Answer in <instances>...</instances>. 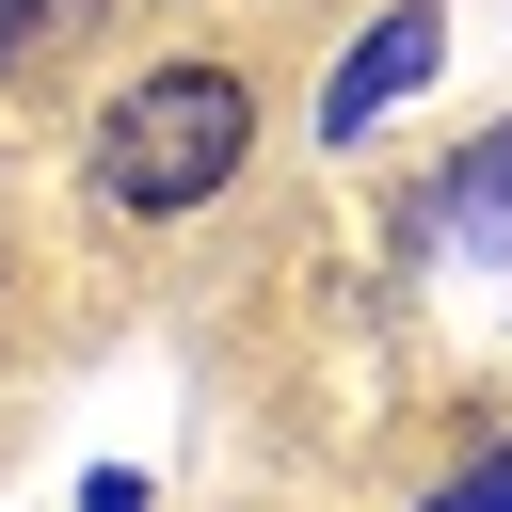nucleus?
I'll use <instances>...</instances> for the list:
<instances>
[{"label": "nucleus", "instance_id": "obj_1", "mask_svg": "<svg viewBox=\"0 0 512 512\" xmlns=\"http://www.w3.org/2000/svg\"><path fill=\"white\" fill-rule=\"evenodd\" d=\"M240 160H256V96H240L224 64H160V80L112 112V144H96V192H112V208H208Z\"/></svg>", "mask_w": 512, "mask_h": 512}, {"label": "nucleus", "instance_id": "obj_2", "mask_svg": "<svg viewBox=\"0 0 512 512\" xmlns=\"http://www.w3.org/2000/svg\"><path fill=\"white\" fill-rule=\"evenodd\" d=\"M448 64V16L432 0H400L384 32H352V64H336V96H320V128H384V96H416Z\"/></svg>", "mask_w": 512, "mask_h": 512}, {"label": "nucleus", "instance_id": "obj_3", "mask_svg": "<svg viewBox=\"0 0 512 512\" xmlns=\"http://www.w3.org/2000/svg\"><path fill=\"white\" fill-rule=\"evenodd\" d=\"M448 240H480V256H512V128L448 176Z\"/></svg>", "mask_w": 512, "mask_h": 512}, {"label": "nucleus", "instance_id": "obj_4", "mask_svg": "<svg viewBox=\"0 0 512 512\" xmlns=\"http://www.w3.org/2000/svg\"><path fill=\"white\" fill-rule=\"evenodd\" d=\"M112 0H0V64H48L64 32H96Z\"/></svg>", "mask_w": 512, "mask_h": 512}, {"label": "nucleus", "instance_id": "obj_5", "mask_svg": "<svg viewBox=\"0 0 512 512\" xmlns=\"http://www.w3.org/2000/svg\"><path fill=\"white\" fill-rule=\"evenodd\" d=\"M432 512H512V448H496V464H464V480H448Z\"/></svg>", "mask_w": 512, "mask_h": 512}]
</instances>
